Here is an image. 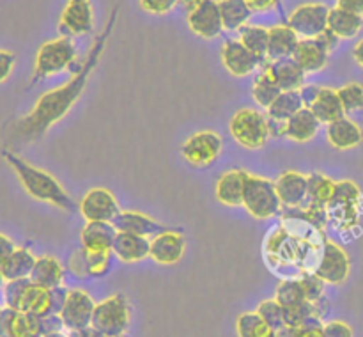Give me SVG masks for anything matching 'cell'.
Listing matches in <instances>:
<instances>
[{"label": "cell", "instance_id": "cell-49", "mask_svg": "<svg viewBox=\"0 0 363 337\" xmlns=\"http://www.w3.org/2000/svg\"><path fill=\"white\" fill-rule=\"evenodd\" d=\"M323 325L325 323H308V325L298 326L296 337H326Z\"/></svg>", "mask_w": 363, "mask_h": 337}, {"label": "cell", "instance_id": "cell-5", "mask_svg": "<svg viewBox=\"0 0 363 337\" xmlns=\"http://www.w3.org/2000/svg\"><path fill=\"white\" fill-rule=\"evenodd\" d=\"M229 131L234 140L247 149H261L268 144L272 131L269 119L255 109H241L229 121Z\"/></svg>", "mask_w": 363, "mask_h": 337}, {"label": "cell", "instance_id": "cell-19", "mask_svg": "<svg viewBox=\"0 0 363 337\" xmlns=\"http://www.w3.org/2000/svg\"><path fill=\"white\" fill-rule=\"evenodd\" d=\"M248 176H250V172L243 169H230L223 172L215 184V195L218 202H222L223 206H229V208L243 206Z\"/></svg>", "mask_w": 363, "mask_h": 337}, {"label": "cell", "instance_id": "cell-32", "mask_svg": "<svg viewBox=\"0 0 363 337\" xmlns=\"http://www.w3.org/2000/svg\"><path fill=\"white\" fill-rule=\"evenodd\" d=\"M35 255L32 254L28 248L16 247L11 252L9 258L0 265L6 280H18V279H27L30 277L32 268L35 265Z\"/></svg>", "mask_w": 363, "mask_h": 337}, {"label": "cell", "instance_id": "cell-13", "mask_svg": "<svg viewBox=\"0 0 363 337\" xmlns=\"http://www.w3.org/2000/svg\"><path fill=\"white\" fill-rule=\"evenodd\" d=\"M119 211L116 195L103 187L91 188L80 201V213L87 222H112Z\"/></svg>", "mask_w": 363, "mask_h": 337}, {"label": "cell", "instance_id": "cell-35", "mask_svg": "<svg viewBox=\"0 0 363 337\" xmlns=\"http://www.w3.org/2000/svg\"><path fill=\"white\" fill-rule=\"evenodd\" d=\"M282 89L279 87V84L275 82V78L272 77L266 66L261 67V71L257 73L254 80V87H252V96H254L255 103L262 109H268L273 101L280 96Z\"/></svg>", "mask_w": 363, "mask_h": 337}, {"label": "cell", "instance_id": "cell-20", "mask_svg": "<svg viewBox=\"0 0 363 337\" xmlns=\"http://www.w3.org/2000/svg\"><path fill=\"white\" fill-rule=\"evenodd\" d=\"M43 336L41 318L30 312L14 311L11 307H4L2 325H0V337H34Z\"/></svg>", "mask_w": 363, "mask_h": 337}, {"label": "cell", "instance_id": "cell-58", "mask_svg": "<svg viewBox=\"0 0 363 337\" xmlns=\"http://www.w3.org/2000/svg\"><path fill=\"white\" fill-rule=\"evenodd\" d=\"M43 337H67V333H64V330H59V332H50L45 333Z\"/></svg>", "mask_w": 363, "mask_h": 337}, {"label": "cell", "instance_id": "cell-52", "mask_svg": "<svg viewBox=\"0 0 363 337\" xmlns=\"http://www.w3.org/2000/svg\"><path fill=\"white\" fill-rule=\"evenodd\" d=\"M14 248H16L14 241L11 240L9 236H6V234L0 233V265H2L7 258H9L11 252H13Z\"/></svg>", "mask_w": 363, "mask_h": 337}, {"label": "cell", "instance_id": "cell-14", "mask_svg": "<svg viewBox=\"0 0 363 337\" xmlns=\"http://www.w3.org/2000/svg\"><path fill=\"white\" fill-rule=\"evenodd\" d=\"M96 302L91 294L85 289H69L67 300L64 304L62 311H60V318H62L64 328L78 330L84 326L92 325V314H94Z\"/></svg>", "mask_w": 363, "mask_h": 337}, {"label": "cell", "instance_id": "cell-43", "mask_svg": "<svg viewBox=\"0 0 363 337\" xmlns=\"http://www.w3.org/2000/svg\"><path fill=\"white\" fill-rule=\"evenodd\" d=\"M339 98L342 101L344 110L346 114L357 112V110H363V85L358 82H350V84L342 85L337 89Z\"/></svg>", "mask_w": 363, "mask_h": 337}, {"label": "cell", "instance_id": "cell-9", "mask_svg": "<svg viewBox=\"0 0 363 337\" xmlns=\"http://www.w3.org/2000/svg\"><path fill=\"white\" fill-rule=\"evenodd\" d=\"M314 273L332 286H340L350 279L351 259L342 245L326 238Z\"/></svg>", "mask_w": 363, "mask_h": 337}, {"label": "cell", "instance_id": "cell-31", "mask_svg": "<svg viewBox=\"0 0 363 337\" xmlns=\"http://www.w3.org/2000/svg\"><path fill=\"white\" fill-rule=\"evenodd\" d=\"M64 275H66V270L55 255H41V258L35 259L30 280L38 286L52 289V287L60 286L64 282Z\"/></svg>", "mask_w": 363, "mask_h": 337}, {"label": "cell", "instance_id": "cell-21", "mask_svg": "<svg viewBox=\"0 0 363 337\" xmlns=\"http://www.w3.org/2000/svg\"><path fill=\"white\" fill-rule=\"evenodd\" d=\"M112 223L119 233H133L145 238H152L167 229L162 222L155 220L152 216L140 211H133V209H121L116 219L112 220Z\"/></svg>", "mask_w": 363, "mask_h": 337}, {"label": "cell", "instance_id": "cell-29", "mask_svg": "<svg viewBox=\"0 0 363 337\" xmlns=\"http://www.w3.org/2000/svg\"><path fill=\"white\" fill-rule=\"evenodd\" d=\"M117 229L112 222H87L82 229V247L85 250L105 252L112 250Z\"/></svg>", "mask_w": 363, "mask_h": 337}, {"label": "cell", "instance_id": "cell-8", "mask_svg": "<svg viewBox=\"0 0 363 337\" xmlns=\"http://www.w3.org/2000/svg\"><path fill=\"white\" fill-rule=\"evenodd\" d=\"M337 45H339V39L330 31L323 32L318 38H301L294 50L293 59L307 74L319 73L328 66L330 55Z\"/></svg>", "mask_w": 363, "mask_h": 337}, {"label": "cell", "instance_id": "cell-36", "mask_svg": "<svg viewBox=\"0 0 363 337\" xmlns=\"http://www.w3.org/2000/svg\"><path fill=\"white\" fill-rule=\"evenodd\" d=\"M268 38L269 28L262 25H245L240 31V41L247 46L250 52H254L262 62L268 60Z\"/></svg>", "mask_w": 363, "mask_h": 337}, {"label": "cell", "instance_id": "cell-1", "mask_svg": "<svg viewBox=\"0 0 363 337\" xmlns=\"http://www.w3.org/2000/svg\"><path fill=\"white\" fill-rule=\"evenodd\" d=\"M116 21L117 9H113L112 16L106 21L105 28L99 32L98 38L94 39L85 59L80 62V67L74 71L73 78L69 82H66L64 85H60V87L46 91L45 94L39 96V99L32 106L30 112L27 116L20 117L18 121H14L13 130H11L14 138H20V140L25 142L39 140V138L45 137V133L53 124H57L60 119H64L69 114L74 103L84 94L85 87L89 84V78L92 77L96 66L101 60V55L106 48L110 34H112L113 27H116Z\"/></svg>", "mask_w": 363, "mask_h": 337}, {"label": "cell", "instance_id": "cell-56", "mask_svg": "<svg viewBox=\"0 0 363 337\" xmlns=\"http://www.w3.org/2000/svg\"><path fill=\"white\" fill-rule=\"evenodd\" d=\"M202 2H204V0H179V6L183 7L186 13H190V11H194L195 7L201 6Z\"/></svg>", "mask_w": 363, "mask_h": 337}, {"label": "cell", "instance_id": "cell-17", "mask_svg": "<svg viewBox=\"0 0 363 337\" xmlns=\"http://www.w3.org/2000/svg\"><path fill=\"white\" fill-rule=\"evenodd\" d=\"M184 252H186V240L177 231L165 229L151 238L149 258L158 265H176L183 259Z\"/></svg>", "mask_w": 363, "mask_h": 337}, {"label": "cell", "instance_id": "cell-45", "mask_svg": "<svg viewBox=\"0 0 363 337\" xmlns=\"http://www.w3.org/2000/svg\"><path fill=\"white\" fill-rule=\"evenodd\" d=\"M142 11L152 16H165V14L172 13L177 6L179 0H138Z\"/></svg>", "mask_w": 363, "mask_h": 337}, {"label": "cell", "instance_id": "cell-57", "mask_svg": "<svg viewBox=\"0 0 363 337\" xmlns=\"http://www.w3.org/2000/svg\"><path fill=\"white\" fill-rule=\"evenodd\" d=\"M275 337H296V328L286 325L282 328L275 330Z\"/></svg>", "mask_w": 363, "mask_h": 337}, {"label": "cell", "instance_id": "cell-12", "mask_svg": "<svg viewBox=\"0 0 363 337\" xmlns=\"http://www.w3.org/2000/svg\"><path fill=\"white\" fill-rule=\"evenodd\" d=\"M222 64L227 71H229L233 77L243 78L248 74L255 73L257 70H261L264 66L261 59L255 55L254 52L247 48L240 39H227L222 46Z\"/></svg>", "mask_w": 363, "mask_h": 337}, {"label": "cell", "instance_id": "cell-63", "mask_svg": "<svg viewBox=\"0 0 363 337\" xmlns=\"http://www.w3.org/2000/svg\"><path fill=\"white\" fill-rule=\"evenodd\" d=\"M112 337H128L126 333H119V336H112Z\"/></svg>", "mask_w": 363, "mask_h": 337}, {"label": "cell", "instance_id": "cell-28", "mask_svg": "<svg viewBox=\"0 0 363 337\" xmlns=\"http://www.w3.org/2000/svg\"><path fill=\"white\" fill-rule=\"evenodd\" d=\"M298 43H300V35H298L289 25L287 23L273 25V27H269L268 60L293 57Z\"/></svg>", "mask_w": 363, "mask_h": 337}, {"label": "cell", "instance_id": "cell-55", "mask_svg": "<svg viewBox=\"0 0 363 337\" xmlns=\"http://www.w3.org/2000/svg\"><path fill=\"white\" fill-rule=\"evenodd\" d=\"M353 57H354V60H357L358 66L363 67V38L360 39V41L357 43V45H354V48H353Z\"/></svg>", "mask_w": 363, "mask_h": 337}, {"label": "cell", "instance_id": "cell-39", "mask_svg": "<svg viewBox=\"0 0 363 337\" xmlns=\"http://www.w3.org/2000/svg\"><path fill=\"white\" fill-rule=\"evenodd\" d=\"M236 332L240 337H264L272 332V328L257 311H247L238 316Z\"/></svg>", "mask_w": 363, "mask_h": 337}, {"label": "cell", "instance_id": "cell-24", "mask_svg": "<svg viewBox=\"0 0 363 337\" xmlns=\"http://www.w3.org/2000/svg\"><path fill=\"white\" fill-rule=\"evenodd\" d=\"M112 252L119 261L123 263H138L149 258L151 252V238L138 236L133 233H119L117 231L113 240Z\"/></svg>", "mask_w": 363, "mask_h": 337}, {"label": "cell", "instance_id": "cell-15", "mask_svg": "<svg viewBox=\"0 0 363 337\" xmlns=\"http://www.w3.org/2000/svg\"><path fill=\"white\" fill-rule=\"evenodd\" d=\"M186 23L190 31L202 39H215L222 35L223 21L218 0H204L201 6L186 13Z\"/></svg>", "mask_w": 363, "mask_h": 337}, {"label": "cell", "instance_id": "cell-2", "mask_svg": "<svg viewBox=\"0 0 363 337\" xmlns=\"http://www.w3.org/2000/svg\"><path fill=\"white\" fill-rule=\"evenodd\" d=\"M0 155H2L4 160L9 163V167L14 170L18 179H20L21 187L25 188V192H27L30 197L57 206V208H60L62 211H77L74 201L69 197V194L64 190L62 184H60L52 174L39 169V167L32 165V163H28L27 160H23L20 155H16V153H13L7 148H4L2 151H0Z\"/></svg>", "mask_w": 363, "mask_h": 337}, {"label": "cell", "instance_id": "cell-11", "mask_svg": "<svg viewBox=\"0 0 363 337\" xmlns=\"http://www.w3.org/2000/svg\"><path fill=\"white\" fill-rule=\"evenodd\" d=\"M330 7L323 2H307L298 6L287 18V25L301 38H318L328 31Z\"/></svg>", "mask_w": 363, "mask_h": 337}, {"label": "cell", "instance_id": "cell-30", "mask_svg": "<svg viewBox=\"0 0 363 337\" xmlns=\"http://www.w3.org/2000/svg\"><path fill=\"white\" fill-rule=\"evenodd\" d=\"M308 109L315 114V117H318L323 124H330L333 123V121L346 116V110H344L342 101H340L337 89L323 87V85Z\"/></svg>", "mask_w": 363, "mask_h": 337}, {"label": "cell", "instance_id": "cell-41", "mask_svg": "<svg viewBox=\"0 0 363 337\" xmlns=\"http://www.w3.org/2000/svg\"><path fill=\"white\" fill-rule=\"evenodd\" d=\"M255 311L261 314V318L268 323V326L272 330H279L282 328V326H286V309H284L275 298L262 300Z\"/></svg>", "mask_w": 363, "mask_h": 337}, {"label": "cell", "instance_id": "cell-23", "mask_svg": "<svg viewBox=\"0 0 363 337\" xmlns=\"http://www.w3.org/2000/svg\"><path fill=\"white\" fill-rule=\"evenodd\" d=\"M266 70L272 73L275 82L282 91H300L305 85L307 73L300 67V64L293 57H284L277 60H266Z\"/></svg>", "mask_w": 363, "mask_h": 337}, {"label": "cell", "instance_id": "cell-34", "mask_svg": "<svg viewBox=\"0 0 363 337\" xmlns=\"http://www.w3.org/2000/svg\"><path fill=\"white\" fill-rule=\"evenodd\" d=\"M303 99H301L300 91H282L279 98L266 109L269 121L277 123H286L287 119L294 116L298 110L303 109Z\"/></svg>", "mask_w": 363, "mask_h": 337}, {"label": "cell", "instance_id": "cell-33", "mask_svg": "<svg viewBox=\"0 0 363 337\" xmlns=\"http://www.w3.org/2000/svg\"><path fill=\"white\" fill-rule=\"evenodd\" d=\"M220 14H222L223 31L240 32L252 18V9L247 0H218Z\"/></svg>", "mask_w": 363, "mask_h": 337}, {"label": "cell", "instance_id": "cell-42", "mask_svg": "<svg viewBox=\"0 0 363 337\" xmlns=\"http://www.w3.org/2000/svg\"><path fill=\"white\" fill-rule=\"evenodd\" d=\"M308 323H323L321 319L315 318L314 311H312V302L305 300L300 305L286 309V325L298 328V326L308 325Z\"/></svg>", "mask_w": 363, "mask_h": 337}, {"label": "cell", "instance_id": "cell-18", "mask_svg": "<svg viewBox=\"0 0 363 337\" xmlns=\"http://www.w3.org/2000/svg\"><path fill=\"white\" fill-rule=\"evenodd\" d=\"M275 188L284 208H298L308 197V176L298 170H286L275 179Z\"/></svg>", "mask_w": 363, "mask_h": 337}, {"label": "cell", "instance_id": "cell-27", "mask_svg": "<svg viewBox=\"0 0 363 337\" xmlns=\"http://www.w3.org/2000/svg\"><path fill=\"white\" fill-rule=\"evenodd\" d=\"M30 279V277H28ZM14 311H21V312H30V314L39 316H48V314H55L53 312V304H52V291L46 289V287L38 286L30 280L27 284V287L21 293L20 302H18V307Z\"/></svg>", "mask_w": 363, "mask_h": 337}, {"label": "cell", "instance_id": "cell-53", "mask_svg": "<svg viewBox=\"0 0 363 337\" xmlns=\"http://www.w3.org/2000/svg\"><path fill=\"white\" fill-rule=\"evenodd\" d=\"M67 337H106V336L103 332H99L96 326L89 325V326H84V328L69 330V332H67Z\"/></svg>", "mask_w": 363, "mask_h": 337}, {"label": "cell", "instance_id": "cell-51", "mask_svg": "<svg viewBox=\"0 0 363 337\" xmlns=\"http://www.w3.org/2000/svg\"><path fill=\"white\" fill-rule=\"evenodd\" d=\"M319 89H321V85H318V84H305L303 87L300 89L301 99H303V105L307 106V109L312 105V101H314V99H315V96H318Z\"/></svg>", "mask_w": 363, "mask_h": 337}, {"label": "cell", "instance_id": "cell-47", "mask_svg": "<svg viewBox=\"0 0 363 337\" xmlns=\"http://www.w3.org/2000/svg\"><path fill=\"white\" fill-rule=\"evenodd\" d=\"M323 328H325L326 337H353V328H351L350 323L340 321V319L325 323Z\"/></svg>", "mask_w": 363, "mask_h": 337}, {"label": "cell", "instance_id": "cell-4", "mask_svg": "<svg viewBox=\"0 0 363 337\" xmlns=\"http://www.w3.org/2000/svg\"><path fill=\"white\" fill-rule=\"evenodd\" d=\"M74 60H77V45H74L73 38L60 35V38L43 43L35 53L32 84L53 77L57 73H62L64 70L73 66Z\"/></svg>", "mask_w": 363, "mask_h": 337}, {"label": "cell", "instance_id": "cell-38", "mask_svg": "<svg viewBox=\"0 0 363 337\" xmlns=\"http://www.w3.org/2000/svg\"><path fill=\"white\" fill-rule=\"evenodd\" d=\"M273 298H275L284 309L294 307V305H300L301 302L307 300L300 277H287V279L280 280V284L275 289V297Z\"/></svg>", "mask_w": 363, "mask_h": 337}, {"label": "cell", "instance_id": "cell-60", "mask_svg": "<svg viewBox=\"0 0 363 337\" xmlns=\"http://www.w3.org/2000/svg\"><path fill=\"white\" fill-rule=\"evenodd\" d=\"M264 337H275V330H272V332H269L268 336H264Z\"/></svg>", "mask_w": 363, "mask_h": 337}, {"label": "cell", "instance_id": "cell-62", "mask_svg": "<svg viewBox=\"0 0 363 337\" xmlns=\"http://www.w3.org/2000/svg\"><path fill=\"white\" fill-rule=\"evenodd\" d=\"M2 312H4V307H0V325H2Z\"/></svg>", "mask_w": 363, "mask_h": 337}, {"label": "cell", "instance_id": "cell-25", "mask_svg": "<svg viewBox=\"0 0 363 337\" xmlns=\"http://www.w3.org/2000/svg\"><path fill=\"white\" fill-rule=\"evenodd\" d=\"M321 124L323 123L315 117V114L307 106H303L291 119L284 123V137L298 142V144H305V142H311L318 135Z\"/></svg>", "mask_w": 363, "mask_h": 337}, {"label": "cell", "instance_id": "cell-6", "mask_svg": "<svg viewBox=\"0 0 363 337\" xmlns=\"http://www.w3.org/2000/svg\"><path fill=\"white\" fill-rule=\"evenodd\" d=\"M243 208L257 220H268L282 213V202L277 194L275 181L250 174L245 187Z\"/></svg>", "mask_w": 363, "mask_h": 337}, {"label": "cell", "instance_id": "cell-10", "mask_svg": "<svg viewBox=\"0 0 363 337\" xmlns=\"http://www.w3.org/2000/svg\"><path fill=\"white\" fill-rule=\"evenodd\" d=\"M223 149L222 135L213 130H202L188 137L181 145V155L190 165L208 167L218 160Z\"/></svg>", "mask_w": 363, "mask_h": 337}, {"label": "cell", "instance_id": "cell-64", "mask_svg": "<svg viewBox=\"0 0 363 337\" xmlns=\"http://www.w3.org/2000/svg\"><path fill=\"white\" fill-rule=\"evenodd\" d=\"M34 337H43V336H34Z\"/></svg>", "mask_w": 363, "mask_h": 337}, {"label": "cell", "instance_id": "cell-59", "mask_svg": "<svg viewBox=\"0 0 363 337\" xmlns=\"http://www.w3.org/2000/svg\"><path fill=\"white\" fill-rule=\"evenodd\" d=\"M6 282H7V280H6V277H4L2 270H0V289H2V287L6 286Z\"/></svg>", "mask_w": 363, "mask_h": 337}, {"label": "cell", "instance_id": "cell-3", "mask_svg": "<svg viewBox=\"0 0 363 337\" xmlns=\"http://www.w3.org/2000/svg\"><path fill=\"white\" fill-rule=\"evenodd\" d=\"M362 190L354 181H337L335 192L326 204L330 223L340 231H353L360 223Z\"/></svg>", "mask_w": 363, "mask_h": 337}, {"label": "cell", "instance_id": "cell-7", "mask_svg": "<svg viewBox=\"0 0 363 337\" xmlns=\"http://www.w3.org/2000/svg\"><path fill=\"white\" fill-rule=\"evenodd\" d=\"M131 323V304L124 293H116L98 302L92 314V326L106 337L126 333Z\"/></svg>", "mask_w": 363, "mask_h": 337}, {"label": "cell", "instance_id": "cell-37", "mask_svg": "<svg viewBox=\"0 0 363 337\" xmlns=\"http://www.w3.org/2000/svg\"><path fill=\"white\" fill-rule=\"evenodd\" d=\"M337 181L328 177L326 174L312 172L308 174V197L305 202L318 206H326L335 192Z\"/></svg>", "mask_w": 363, "mask_h": 337}, {"label": "cell", "instance_id": "cell-40", "mask_svg": "<svg viewBox=\"0 0 363 337\" xmlns=\"http://www.w3.org/2000/svg\"><path fill=\"white\" fill-rule=\"evenodd\" d=\"M84 248V247H82ZM85 265H87V275L92 279H99V277H105L106 273L112 268V250L105 252H94V250H85Z\"/></svg>", "mask_w": 363, "mask_h": 337}, {"label": "cell", "instance_id": "cell-26", "mask_svg": "<svg viewBox=\"0 0 363 337\" xmlns=\"http://www.w3.org/2000/svg\"><path fill=\"white\" fill-rule=\"evenodd\" d=\"M363 28V16L362 14L347 11L344 7H330L328 14V31L335 35L339 41L342 39L357 38Z\"/></svg>", "mask_w": 363, "mask_h": 337}, {"label": "cell", "instance_id": "cell-50", "mask_svg": "<svg viewBox=\"0 0 363 337\" xmlns=\"http://www.w3.org/2000/svg\"><path fill=\"white\" fill-rule=\"evenodd\" d=\"M247 4L250 6L252 13H266V11L275 9L280 0H247Z\"/></svg>", "mask_w": 363, "mask_h": 337}, {"label": "cell", "instance_id": "cell-54", "mask_svg": "<svg viewBox=\"0 0 363 337\" xmlns=\"http://www.w3.org/2000/svg\"><path fill=\"white\" fill-rule=\"evenodd\" d=\"M337 6L363 16V0H337Z\"/></svg>", "mask_w": 363, "mask_h": 337}, {"label": "cell", "instance_id": "cell-22", "mask_svg": "<svg viewBox=\"0 0 363 337\" xmlns=\"http://www.w3.org/2000/svg\"><path fill=\"white\" fill-rule=\"evenodd\" d=\"M326 140L330 145L339 151H350L358 148L363 142V131L360 124L354 123L350 117H340L333 123L326 124Z\"/></svg>", "mask_w": 363, "mask_h": 337}, {"label": "cell", "instance_id": "cell-44", "mask_svg": "<svg viewBox=\"0 0 363 337\" xmlns=\"http://www.w3.org/2000/svg\"><path fill=\"white\" fill-rule=\"evenodd\" d=\"M300 280H301V284H303L305 297H307V300H311V302L319 300V298H323L326 294L325 293L326 282L323 279H319L314 272L303 273V275H300Z\"/></svg>", "mask_w": 363, "mask_h": 337}, {"label": "cell", "instance_id": "cell-46", "mask_svg": "<svg viewBox=\"0 0 363 337\" xmlns=\"http://www.w3.org/2000/svg\"><path fill=\"white\" fill-rule=\"evenodd\" d=\"M67 268H69V272L73 273L74 277H78V279H89L84 248H78V250L71 255L69 261H67Z\"/></svg>", "mask_w": 363, "mask_h": 337}, {"label": "cell", "instance_id": "cell-16", "mask_svg": "<svg viewBox=\"0 0 363 337\" xmlns=\"http://www.w3.org/2000/svg\"><path fill=\"white\" fill-rule=\"evenodd\" d=\"M94 31V11L91 2H67L59 18V32L66 38L91 34Z\"/></svg>", "mask_w": 363, "mask_h": 337}, {"label": "cell", "instance_id": "cell-48", "mask_svg": "<svg viewBox=\"0 0 363 337\" xmlns=\"http://www.w3.org/2000/svg\"><path fill=\"white\" fill-rule=\"evenodd\" d=\"M14 64H16L14 53L9 52V50H0V84H4L11 77Z\"/></svg>", "mask_w": 363, "mask_h": 337}, {"label": "cell", "instance_id": "cell-61", "mask_svg": "<svg viewBox=\"0 0 363 337\" xmlns=\"http://www.w3.org/2000/svg\"><path fill=\"white\" fill-rule=\"evenodd\" d=\"M69 2H91V0H69Z\"/></svg>", "mask_w": 363, "mask_h": 337}]
</instances>
